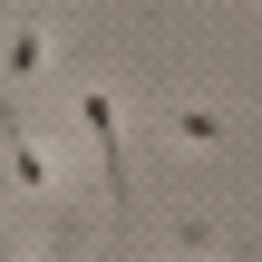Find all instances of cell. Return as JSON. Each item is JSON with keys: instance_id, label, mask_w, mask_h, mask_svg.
I'll return each instance as SVG.
<instances>
[{"instance_id": "5b68a950", "label": "cell", "mask_w": 262, "mask_h": 262, "mask_svg": "<svg viewBox=\"0 0 262 262\" xmlns=\"http://www.w3.org/2000/svg\"><path fill=\"white\" fill-rule=\"evenodd\" d=\"M19 262H58V253H19Z\"/></svg>"}, {"instance_id": "8992f818", "label": "cell", "mask_w": 262, "mask_h": 262, "mask_svg": "<svg viewBox=\"0 0 262 262\" xmlns=\"http://www.w3.org/2000/svg\"><path fill=\"white\" fill-rule=\"evenodd\" d=\"M253 262H262V253H253Z\"/></svg>"}, {"instance_id": "3957f363", "label": "cell", "mask_w": 262, "mask_h": 262, "mask_svg": "<svg viewBox=\"0 0 262 262\" xmlns=\"http://www.w3.org/2000/svg\"><path fill=\"white\" fill-rule=\"evenodd\" d=\"M0 68H10V78H39V68H49V29L19 19V10H0Z\"/></svg>"}, {"instance_id": "7a4b0ae2", "label": "cell", "mask_w": 262, "mask_h": 262, "mask_svg": "<svg viewBox=\"0 0 262 262\" xmlns=\"http://www.w3.org/2000/svg\"><path fill=\"white\" fill-rule=\"evenodd\" d=\"M0 146H10V175L29 185V194H58V165H49V146H39V126L0 97Z\"/></svg>"}, {"instance_id": "6da1fadb", "label": "cell", "mask_w": 262, "mask_h": 262, "mask_svg": "<svg viewBox=\"0 0 262 262\" xmlns=\"http://www.w3.org/2000/svg\"><path fill=\"white\" fill-rule=\"evenodd\" d=\"M78 126L107 165V204H126V107H117V88H78Z\"/></svg>"}, {"instance_id": "277c9868", "label": "cell", "mask_w": 262, "mask_h": 262, "mask_svg": "<svg viewBox=\"0 0 262 262\" xmlns=\"http://www.w3.org/2000/svg\"><path fill=\"white\" fill-rule=\"evenodd\" d=\"M165 126H175V146H224V117L214 107H175Z\"/></svg>"}]
</instances>
